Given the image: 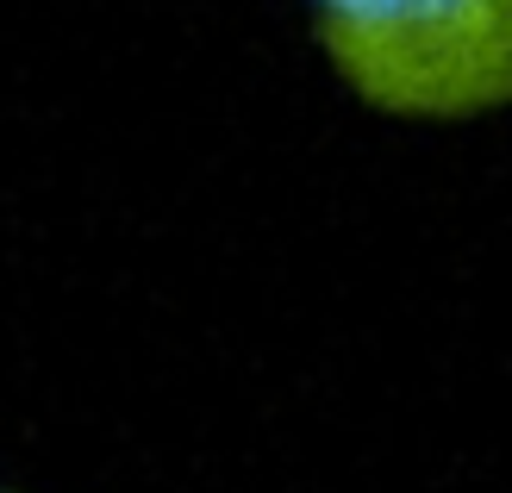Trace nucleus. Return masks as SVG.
Wrapping results in <instances>:
<instances>
[{"instance_id": "obj_1", "label": "nucleus", "mask_w": 512, "mask_h": 493, "mask_svg": "<svg viewBox=\"0 0 512 493\" xmlns=\"http://www.w3.org/2000/svg\"><path fill=\"white\" fill-rule=\"evenodd\" d=\"M313 32L381 113L469 119L512 100V0H313Z\"/></svg>"}, {"instance_id": "obj_2", "label": "nucleus", "mask_w": 512, "mask_h": 493, "mask_svg": "<svg viewBox=\"0 0 512 493\" xmlns=\"http://www.w3.org/2000/svg\"><path fill=\"white\" fill-rule=\"evenodd\" d=\"M0 493H25V487H0Z\"/></svg>"}]
</instances>
